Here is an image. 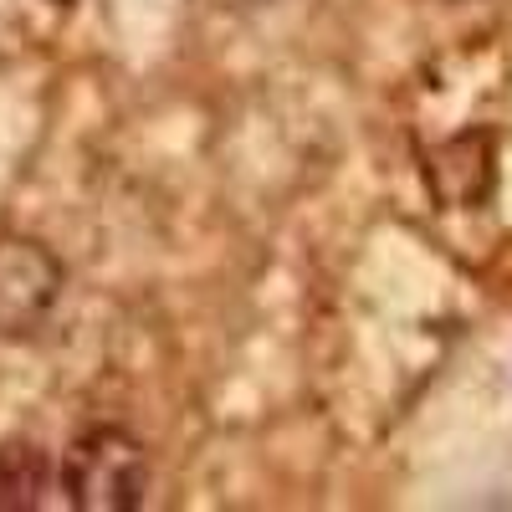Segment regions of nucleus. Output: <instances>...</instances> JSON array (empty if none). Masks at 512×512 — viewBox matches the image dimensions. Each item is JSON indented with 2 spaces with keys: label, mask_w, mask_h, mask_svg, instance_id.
I'll use <instances>...</instances> for the list:
<instances>
[{
  "label": "nucleus",
  "mask_w": 512,
  "mask_h": 512,
  "mask_svg": "<svg viewBox=\"0 0 512 512\" xmlns=\"http://www.w3.org/2000/svg\"><path fill=\"white\" fill-rule=\"evenodd\" d=\"M52 6H72V0H52Z\"/></svg>",
  "instance_id": "nucleus-5"
},
{
  "label": "nucleus",
  "mask_w": 512,
  "mask_h": 512,
  "mask_svg": "<svg viewBox=\"0 0 512 512\" xmlns=\"http://www.w3.org/2000/svg\"><path fill=\"white\" fill-rule=\"evenodd\" d=\"M446 6H466V0H446Z\"/></svg>",
  "instance_id": "nucleus-6"
},
{
  "label": "nucleus",
  "mask_w": 512,
  "mask_h": 512,
  "mask_svg": "<svg viewBox=\"0 0 512 512\" xmlns=\"http://www.w3.org/2000/svg\"><path fill=\"white\" fill-rule=\"evenodd\" d=\"M67 267L36 236H0V338H31L62 303Z\"/></svg>",
  "instance_id": "nucleus-2"
},
{
  "label": "nucleus",
  "mask_w": 512,
  "mask_h": 512,
  "mask_svg": "<svg viewBox=\"0 0 512 512\" xmlns=\"http://www.w3.org/2000/svg\"><path fill=\"white\" fill-rule=\"evenodd\" d=\"M52 482H62V472H52V456L36 441H0V512H36L47 507Z\"/></svg>",
  "instance_id": "nucleus-4"
},
{
  "label": "nucleus",
  "mask_w": 512,
  "mask_h": 512,
  "mask_svg": "<svg viewBox=\"0 0 512 512\" xmlns=\"http://www.w3.org/2000/svg\"><path fill=\"white\" fill-rule=\"evenodd\" d=\"M492 180H497V144L487 128H466V134L425 154V190L436 195L441 210H477L492 195Z\"/></svg>",
  "instance_id": "nucleus-3"
},
{
  "label": "nucleus",
  "mask_w": 512,
  "mask_h": 512,
  "mask_svg": "<svg viewBox=\"0 0 512 512\" xmlns=\"http://www.w3.org/2000/svg\"><path fill=\"white\" fill-rule=\"evenodd\" d=\"M57 472L77 512H128L149 497V456L123 425H88L62 451Z\"/></svg>",
  "instance_id": "nucleus-1"
}]
</instances>
